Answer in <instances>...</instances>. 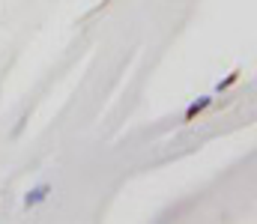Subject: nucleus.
Segmentation results:
<instances>
[{
  "instance_id": "nucleus-1",
  "label": "nucleus",
  "mask_w": 257,
  "mask_h": 224,
  "mask_svg": "<svg viewBox=\"0 0 257 224\" xmlns=\"http://www.w3.org/2000/svg\"><path fill=\"white\" fill-rule=\"evenodd\" d=\"M48 194H51V185H48V182H39V185H33V188L24 194V209H33V206L45 203V200H48Z\"/></svg>"
},
{
  "instance_id": "nucleus-2",
  "label": "nucleus",
  "mask_w": 257,
  "mask_h": 224,
  "mask_svg": "<svg viewBox=\"0 0 257 224\" xmlns=\"http://www.w3.org/2000/svg\"><path fill=\"white\" fill-rule=\"evenodd\" d=\"M209 105H212V99H209V96H203V99H197V102H192V105L186 108V120H194V117H197L200 111H206Z\"/></svg>"
},
{
  "instance_id": "nucleus-3",
  "label": "nucleus",
  "mask_w": 257,
  "mask_h": 224,
  "mask_svg": "<svg viewBox=\"0 0 257 224\" xmlns=\"http://www.w3.org/2000/svg\"><path fill=\"white\" fill-rule=\"evenodd\" d=\"M233 81H236V72H233V75H227L224 81H218V84H215V93H221V90H227V87H230Z\"/></svg>"
}]
</instances>
